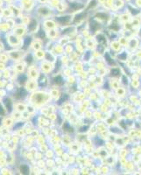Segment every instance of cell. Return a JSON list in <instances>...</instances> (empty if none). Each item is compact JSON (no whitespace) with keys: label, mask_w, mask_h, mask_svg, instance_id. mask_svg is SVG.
Instances as JSON below:
<instances>
[{"label":"cell","mask_w":141,"mask_h":175,"mask_svg":"<svg viewBox=\"0 0 141 175\" xmlns=\"http://www.w3.org/2000/svg\"><path fill=\"white\" fill-rule=\"evenodd\" d=\"M0 123H1V118H0Z\"/></svg>","instance_id":"cell-11"},{"label":"cell","mask_w":141,"mask_h":175,"mask_svg":"<svg viewBox=\"0 0 141 175\" xmlns=\"http://www.w3.org/2000/svg\"><path fill=\"white\" fill-rule=\"evenodd\" d=\"M35 100H36L37 102H42V101H43V96L40 97V94H39V95H36V96H35Z\"/></svg>","instance_id":"cell-8"},{"label":"cell","mask_w":141,"mask_h":175,"mask_svg":"<svg viewBox=\"0 0 141 175\" xmlns=\"http://www.w3.org/2000/svg\"><path fill=\"white\" fill-rule=\"evenodd\" d=\"M82 7H83V6L82 5H79L78 3H71L70 4V8L73 11H76L78 9H82Z\"/></svg>","instance_id":"cell-2"},{"label":"cell","mask_w":141,"mask_h":175,"mask_svg":"<svg viewBox=\"0 0 141 175\" xmlns=\"http://www.w3.org/2000/svg\"><path fill=\"white\" fill-rule=\"evenodd\" d=\"M40 13L42 15L47 16V15H48L49 11H48V9H47L46 7H43V8H40Z\"/></svg>","instance_id":"cell-4"},{"label":"cell","mask_w":141,"mask_h":175,"mask_svg":"<svg viewBox=\"0 0 141 175\" xmlns=\"http://www.w3.org/2000/svg\"><path fill=\"white\" fill-rule=\"evenodd\" d=\"M70 20V16H63V17H58L56 18V21H58L61 24H66Z\"/></svg>","instance_id":"cell-1"},{"label":"cell","mask_w":141,"mask_h":175,"mask_svg":"<svg viewBox=\"0 0 141 175\" xmlns=\"http://www.w3.org/2000/svg\"><path fill=\"white\" fill-rule=\"evenodd\" d=\"M4 114H5V110L2 106H0V115H4Z\"/></svg>","instance_id":"cell-9"},{"label":"cell","mask_w":141,"mask_h":175,"mask_svg":"<svg viewBox=\"0 0 141 175\" xmlns=\"http://www.w3.org/2000/svg\"><path fill=\"white\" fill-rule=\"evenodd\" d=\"M125 57H126V54H123L122 55H120V56H119V58H122L123 60H124V59H125Z\"/></svg>","instance_id":"cell-10"},{"label":"cell","mask_w":141,"mask_h":175,"mask_svg":"<svg viewBox=\"0 0 141 175\" xmlns=\"http://www.w3.org/2000/svg\"><path fill=\"white\" fill-rule=\"evenodd\" d=\"M111 75H112L113 76H118V75H120V71H119V69H117V68H114V69H112V70H111Z\"/></svg>","instance_id":"cell-7"},{"label":"cell","mask_w":141,"mask_h":175,"mask_svg":"<svg viewBox=\"0 0 141 175\" xmlns=\"http://www.w3.org/2000/svg\"><path fill=\"white\" fill-rule=\"evenodd\" d=\"M36 26H37V21L33 20H31V22L29 23V26H28V29L30 31H34L36 29Z\"/></svg>","instance_id":"cell-3"},{"label":"cell","mask_w":141,"mask_h":175,"mask_svg":"<svg viewBox=\"0 0 141 175\" xmlns=\"http://www.w3.org/2000/svg\"><path fill=\"white\" fill-rule=\"evenodd\" d=\"M21 172L22 173H25V174H27V173H29V167L27 166V165H22L21 166Z\"/></svg>","instance_id":"cell-5"},{"label":"cell","mask_w":141,"mask_h":175,"mask_svg":"<svg viewBox=\"0 0 141 175\" xmlns=\"http://www.w3.org/2000/svg\"><path fill=\"white\" fill-rule=\"evenodd\" d=\"M84 16H85V13H79L78 15H76V16H75V22H77V21L81 20L82 19V17H84Z\"/></svg>","instance_id":"cell-6"}]
</instances>
